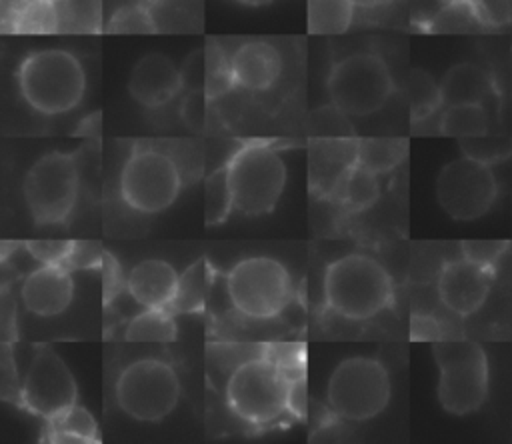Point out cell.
Segmentation results:
<instances>
[{
  "instance_id": "6da1fadb",
  "label": "cell",
  "mask_w": 512,
  "mask_h": 444,
  "mask_svg": "<svg viewBox=\"0 0 512 444\" xmlns=\"http://www.w3.org/2000/svg\"><path fill=\"white\" fill-rule=\"evenodd\" d=\"M302 380L292 378L284 364L260 356L238 364L226 382V402L244 422L266 426L292 408L294 388Z\"/></svg>"
},
{
  "instance_id": "7a4b0ae2",
  "label": "cell",
  "mask_w": 512,
  "mask_h": 444,
  "mask_svg": "<svg viewBox=\"0 0 512 444\" xmlns=\"http://www.w3.org/2000/svg\"><path fill=\"white\" fill-rule=\"evenodd\" d=\"M388 270L368 254H346L324 272V298L332 312L348 320H368L392 304Z\"/></svg>"
},
{
  "instance_id": "3957f363",
  "label": "cell",
  "mask_w": 512,
  "mask_h": 444,
  "mask_svg": "<svg viewBox=\"0 0 512 444\" xmlns=\"http://www.w3.org/2000/svg\"><path fill=\"white\" fill-rule=\"evenodd\" d=\"M18 90L40 114L56 116L76 108L86 90L80 60L62 48L30 52L18 66Z\"/></svg>"
},
{
  "instance_id": "277c9868",
  "label": "cell",
  "mask_w": 512,
  "mask_h": 444,
  "mask_svg": "<svg viewBox=\"0 0 512 444\" xmlns=\"http://www.w3.org/2000/svg\"><path fill=\"white\" fill-rule=\"evenodd\" d=\"M226 170L238 212L262 216L276 208L286 184V164L276 148L246 142L232 154Z\"/></svg>"
},
{
  "instance_id": "5b68a950",
  "label": "cell",
  "mask_w": 512,
  "mask_h": 444,
  "mask_svg": "<svg viewBox=\"0 0 512 444\" xmlns=\"http://www.w3.org/2000/svg\"><path fill=\"white\" fill-rule=\"evenodd\" d=\"M434 360L440 370L438 400L450 414L476 412L488 394V360L472 340H436Z\"/></svg>"
},
{
  "instance_id": "8992f818",
  "label": "cell",
  "mask_w": 512,
  "mask_h": 444,
  "mask_svg": "<svg viewBox=\"0 0 512 444\" xmlns=\"http://www.w3.org/2000/svg\"><path fill=\"white\" fill-rule=\"evenodd\" d=\"M334 108L344 116L364 118L378 112L394 92L388 64L372 52H354L338 60L326 80Z\"/></svg>"
},
{
  "instance_id": "52a82bcc",
  "label": "cell",
  "mask_w": 512,
  "mask_h": 444,
  "mask_svg": "<svg viewBox=\"0 0 512 444\" xmlns=\"http://www.w3.org/2000/svg\"><path fill=\"white\" fill-rule=\"evenodd\" d=\"M388 370L368 356L342 360L328 378V406L340 418L364 422L378 416L390 402Z\"/></svg>"
},
{
  "instance_id": "ba28073f",
  "label": "cell",
  "mask_w": 512,
  "mask_h": 444,
  "mask_svg": "<svg viewBox=\"0 0 512 444\" xmlns=\"http://www.w3.org/2000/svg\"><path fill=\"white\" fill-rule=\"evenodd\" d=\"M226 294L240 314L266 320L280 314L292 298V280L282 262L270 256H250L226 274Z\"/></svg>"
},
{
  "instance_id": "9c48e42d",
  "label": "cell",
  "mask_w": 512,
  "mask_h": 444,
  "mask_svg": "<svg viewBox=\"0 0 512 444\" xmlns=\"http://www.w3.org/2000/svg\"><path fill=\"white\" fill-rule=\"evenodd\" d=\"M180 400L176 370L156 358L134 360L122 368L116 380V402L138 422L164 420Z\"/></svg>"
},
{
  "instance_id": "30bf717a",
  "label": "cell",
  "mask_w": 512,
  "mask_h": 444,
  "mask_svg": "<svg viewBox=\"0 0 512 444\" xmlns=\"http://www.w3.org/2000/svg\"><path fill=\"white\" fill-rule=\"evenodd\" d=\"M80 172L76 156L48 152L38 158L24 176V202L36 224L64 222L76 204Z\"/></svg>"
},
{
  "instance_id": "8fae6325",
  "label": "cell",
  "mask_w": 512,
  "mask_h": 444,
  "mask_svg": "<svg viewBox=\"0 0 512 444\" xmlns=\"http://www.w3.org/2000/svg\"><path fill=\"white\" fill-rule=\"evenodd\" d=\"M178 164L162 150L134 148L120 172V196L136 212L158 214L180 194Z\"/></svg>"
},
{
  "instance_id": "7c38bea8",
  "label": "cell",
  "mask_w": 512,
  "mask_h": 444,
  "mask_svg": "<svg viewBox=\"0 0 512 444\" xmlns=\"http://www.w3.org/2000/svg\"><path fill=\"white\" fill-rule=\"evenodd\" d=\"M498 184L490 164L470 156L448 162L436 180V198L444 212L456 220L484 216L494 204Z\"/></svg>"
},
{
  "instance_id": "4fadbf2b",
  "label": "cell",
  "mask_w": 512,
  "mask_h": 444,
  "mask_svg": "<svg viewBox=\"0 0 512 444\" xmlns=\"http://www.w3.org/2000/svg\"><path fill=\"white\" fill-rule=\"evenodd\" d=\"M76 396V380L66 362L50 346H38L20 388L22 404L30 412L50 418L76 404Z\"/></svg>"
},
{
  "instance_id": "5bb4252c",
  "label": "cell",
  "mask_w": 512,
  "mask_h": 444,
  "mask_svg": "<svg viewBox=\"0 0 512 444\" xmlns=\"http://www.w3.org/2000/svg\"><path fill=\"white\" fill-rule=\"evenodd\" d=\"M494 270L468 258L450 260L438 276L440 302L458 316L474 314L488 298Z\"/></svg>"
},
{
  "instance_id": "9a60e30c",
  "label": "cell",
  "mask_w": 512,
  "mask_h": 444,
  "mask_svg": "<svg viewBox=\"0 0 512 444\" xmlns=\"http://www.w3.org/2000/svg\"><path fill=\"white\" fill-rule=\"evenodd\" d=\"M182 86L180 68L162 52L140 56L128 76V92L144 108L168 104Z\"/></svg>"
},
{
  "instance_id": "2e32d148",
  "label": "cell",
  "mask_w": 512,
  "mask_h": 444,
  "mask_svg": "<svg viewBox=\"0 0 512 444\" xmlns=\"http://www.w3.org/2000/svg\"><path fill=\"white\" fill-rule=\"evenodd\" d=\"M74 294L70 268L64 264H40L32 270L20 288V296L28 312L36 316H56L64 312Z\"/></svg>"
},
{
  "instance_id": "e0dca14e",
  "label": "cell",
  "mask_w": 512,
  "mask_h": 444,
  "mask_svg": "<svg viewBox=\"0 0 512 444\" xmlns=\"http://www.w3.org/2000/svg\"><path fill=\"white\" fill-rule=\"evenodd\" d=\"M230 68L236 86L250 92H264L280 78L282 56L266 40H246L232 52Z\"/></svg>"
},
{
  "instance_id": "ac0fdd59",
  "label": "cell",
  "mask_w": 512,
  "mask_h": 444,
  "mask_svg": "<svg viewBox=\"0 0 512 444\" xmlns=\"http://www.w3.org/2000/svg\"><path fill=\"white\" fill-rule=\"evenodd\" d=\"M358 164V140L352 138H320L310 150V180L322 192L336 194L340 182Z\"/></svg>"
},
{
  "instance_id": "d6986e66",
  "label": "cell",
  "mask_w": 512,
  "mask_h": 444,
  "mask_svg": "<svg viewBox=\"0 0 512 444\" xmlns=\"http://www.w3.org/2000/svg\"><path fill=\"white\" fill-rule=\"evenodd\" d=\"M178 280L180 274H176L172 264L160 258H148L130 270L126 288L142 308H170Z\"/></svg>"
},
{
  "instance_id": "ffe728a7",
  "label": "cell",
  "mask_w": 512,
  "mask_h": 444,
  "mask_svg": "<svg viewBox=\"0 0 512 444\" xmlns=\"http://www.w3.org/2000/svg\"><path fill=\"white\" fill-rule=\"evenodd\" d=\"M442 104H484L494 96V84L486 70L476 64L460 62L454 64L440 82Z\"/></svg>"
},
{
  "instance_id": "44dd1931",
  "label": "cell",
  "mask_w": 512,
  "mask_h": 444,
  "mask_svg": "<svg viewBox=\"0 0 512 444\" xmlns=\"http://www.w3.org/2000/svg\"><path fill=\"white\" fill-rule=\"evenodd\" d=\"M8 28L14 34H54L60 32L56 2L16 0L8 12Z\"/></svg>"
},
{
  "instance_id": "7402d4cb",
  "label": "cell",
  "mask_w": 512,
  "mask_h": 444,
  "mask_svg": "<svg viewBox=\"0 0 512 444\" xmlns=\"http://www.w3.org/2000/svg\"><path fill=\"white\" fill-rule=\"evenodd\" d=\"M50 442H98V426L88 410L72 404L50 418H46V432Z\"/></svg>"
},
{
  "instance_id": "603a6c76",
  "label": "cell",
  "mask_w": 512,
  "mask_h": 444,
  "mask_svg": "<svg viewBox=\"0 0 512 444\" xmlns=\"http://www.w3.org/2000/svg\"><path fill=\"white\" fill-rule=\"evenodd\" d=\"M354 0H308V32L334 36L350 28L354 20Z\"/></svg>"
},
{
  "instance_id": "cb8c5ba5",
  "label": "cell",
  "mask_w": 512,
  "mask_h": 444,
  "mask_svg": "<svg viewBox=\"0 0 512 444\" xmlns=\"http://www.w3.org/2000/svg\"><path fill=\"white\" fill-rule=\"evenodd\" d=\"M210 288V266L206 258L190 264L184 274H180L176 296L170 304L172 312H200L206 306V296Z\"/></svg>"
},
{
  "instance_id": "d4e9b609",
  "label": "cell",
  "mask_w": 512,
  "mask_h": 444,
  "mask_svg": "<svg viewBox=\"0 0 512 444\" xmlns=\"http://www.w3.org/2000/svg\"><path fill=\"white\" fill-rule=\"evenodd\" d=\"M176 322L168 308H144L124 330L128 342H172L176 338Z\"/></svg>"
},
{
  "instance_id": "484cf974",
  "label": "cell",
  "mask_w": 512,
  "mask_h": 444,
  "mask_svg": "<svg viewBox=\"0 0 512 444\" xmlns=\"http://www.w3.org/2000/svg\"><path fill=\"white\" fill-rule=\"evenodd\" d=\"M440 132L454 138H472L488 134V114L482 104L446 106L438 124Z\"/></svg>"
},
{
  "instance_id": "4316f807",
  "label": "cell",
  "mask_w": 512,
  "mask_h": 444,
  "mask_svg": "<svg viewBox=\"0 0 512 444\" xmlns=\"http://www.w3.org/2000/svg\"><path fill=\"white\" fill-rule=\"evenodd\" d=\"M336 196L356 212L370 208L380 196L378 174L364 168L362 164H354L350 172L344 176V180L340 182Z\"/></svg>"
},
{
  "instance_id": "83f0119b",
  "label": "cell",
  "mask_w": 512,
  "mask_h": 444,
  "mask_svg": "<svg viewBox=\"0 0 512 444\" xmlns=\"http://www.w3.org/2000/svg\"><path fill=\"white\" fill-rule=\"evenodd\" d=\"M406 140L400 138H364L358 140V164L382 174L396 168L406 156Z\"/></svg>"
},
{
  "instance_id": "f1b7e54d",
  "label": "cell",
  "mask_w": 512,
  "mask_h": 444,
  "mask_svg": "<svg viewBox=\"0 0 512 444\" xmlns=\"http://www.w3.org/2000/svg\"><path fill=\"white\" fill-rule=\"evenodd\" d=\"M234 210V196L226 166L214 170L204 182V224L218 226Z\"/></svg>"
},
{
  "instance_id": "f546056e",
  "label": "cell",
  "mask_w": 512,
  "mask_h": 444,
  "mask_svg": "<svg viewBox=\"0 0 512 444\" xmlns=\"http://www.w3.org/2000/svg\"><path fill=\"white\" fill-rule=\"evenodd\" d=\"M408 100H410V114L412 120H424L436 112V108L442 104V92L440 84H436L430 74L424 70H412L408 76Z\"/></svg>"
},
{
  "instance_id": "4dcf8cb0",
  "label": "cell",
  "mask_w": 512,
  "mask_h": 444,
  "mask_svg": "<svg viewBox=\"0 0 512 444\" xmlns=\"http://www.w3.org/2000/svg\"><path fill=\"white\" fill-rule=\"evenodd\" d=\"M108 34H156L158 26L150 12V6L144 2L124 4L108 18L104 28Z\"/></svg>"
},
{
  "instance_id": "1f68e13d",
  "label": "cell",
  "mask_w": 512,
  "mask_h": 444,
  "mask_svg": "<svg viewBox=\"0 0 512 444\" xmlns=\"http://www.w3.org/2000/svg\"><path fill=\"white\" fill-rule=\"evenodd\" d=\"M476 28H482V26L476 20L470 2L444 4L438 10V14L430 18V24H428L430 32H440V34H464Z\"/></svg>"
},
{
  "instance_id": "d6a6232c",
  "label": "cell",
  "mask_w": 512,
  "mask_h": 444,
  "mask_svg": "<svg viewBox=\"0 0 512 444\" xmlns=\"http://www.w3.org/2000/svg\"><path fill=\"white\" fill-rule=\"evenodd\" d=\"M460 146H462L464 156H470V158L480 160L484 164L498 162L510 152V144L504 142V138H496V136H490V134L460 138Z\"/></svg>"
},
{
  "instance_id": "836d02e7",
  "label": "cell",
  "mask_w": 512,
  "mask_h": 444,
  "mask_svg": "<svg viewBox=\"0 0 512 444\" xmlns=\"http://www.w3.org/2000/svg\"><path fill=\"white\" fill-rule=\"evenodd\" d=\"M470 6L482 28H502L512 20V0H472Z\"/></svg>"
},
{
  "instance_id": "e575fe53",
  "label": "cell",
  "mask_w": 512,
  "mask_h": 444,
  "mask_svg": "<svg viewBox=\"0 0 512 444\" xmlns=\"http://www.w3.org/2000/svg\"><path fill=\"white\" fill-rule=\"evenodd\" d=\"M74 242L70 240H30L26 242L28 254L40 264H66Z\"/></svg>"
},
{
  "instance_id": "d590c367",
  "label": "cell",
  "mask_w": 512,
  "mask_h": 444,
  "mask_svg": "<svg viewBox=\"0 0 512 444\" xmlns=\"http://www.w3.org/2000/svg\"><path fill=\"white\" fill-rule=\"evenodd\" d=\"M508 250V242L502 240H494V242H486V240H466L462 242V256L482 264L486 268L496 266V262L500 260V256Z\"/></svg>"
},
{
  "instance_id": "8d00e7d4",
  "label": "cell",
  "mask_w": 512,
  "mask_h": 444,
  "mask_svg": "<svg viewBox=\"0 0 512 444\" xmlns=\"http://www.w3.org/2000/svg\"><path fill=\"white\" fill-rule=\"evenodd\" d=\"M58 16H60V32L68 30L70 22H80V30L88 28L84 22H92L96 16V2L94 0H60L56 2Z\"/></svg>"
},
{
  "instance_id": "74e56055",
  "label": "cell",
  "mask_w": 512,
  "mask_h": 444,
  "mask_svg": "<svg viewBox=\"0 0 512 444\" xmlns=\"http://www.w3.org/2000/svg\"><path fill=\"white\" fill-rule=\"evenodd\" d=\"M182 84L190 90H204L208 78V50H194L184 60L182 68Z\"/></svg>"
},
{
  "instance_id": "f35d334b",
  "label": "cell",
  "mask_w": 512,
  "mask_h": 444,
  "mask_svg": "<svg viewBox=\"0 0 512 444\" xmlns=\"http://www.w3.org/2000/svg\"><path fill=\"white\" fill-rule=\"evenodd\" d=\"M104 260V252L96 242H74V248L66 260V268H92Z\"/></svg>"
},
{
  "instance_id": "ab89813d",
  "label": "cell",
  "mask_w": 512,
  "mask_h": 444,
  "mask_svg": "<svg viewBox=\"0 0 512 444\" xmlns=\"http://www.w3.org/2000/svg\"><path fill=\"white\" fill-rule=\"evenodd\" d=\"M206 100L208 94L204 90H190L182 102V118L190 128H200L206 120Z\"/></svg>"
},
{
  "instance_id": "60d3db41",
  "label": "cell",
  "mask_w": 512,
  "mask_h": 444,
  "mask_svg": "<svg viewBox=\"0 0 512 444\" xmlns=\"http://www.w3.org/2000/svg\"><path fill=\"white\" fill-rule=\"evenodd\" d=\"M410 338L412 340H442V328L440 324L426 314H412L410 318Z\"/></svg>"
},
{
  "instance_id": "b9f144b4",
  "label": "cell",
  "mask_w": 512,
  "mask_h": 444,
  "mask_svg": "<svg viewBox=\"0 0 512 444\" xmlns=\"http://www.w3.org/2000/svg\"><path fill=\"white\" fill-rule=\"evenodd\" d=\"M104 304L110 302V298H114L120 290V268L116 264V260L104 252Z\"/></svg>"
},
{
  "instance_id": "7bdbcfd3",
  "label": "cell",
  "mask_w": 512,
  "mask_h": 444,
  "mask_svg": "<svg viewBox=\"0 0 512 444\" xmlns=\"http://www.w3.org/2000/svg\"><path fill=\"white\" fill-rule=\"evenodd\" d=\"M392 0H354V4L358 8H364V10H374V8H382L386 4H390Z\"/></svg>"
},
{
  "instance_id": "ee69618b",
  "label": "cell",
  "mask_w": 512,
  "mask_h": 444,
  "mask_svg": "<svg viewBox=\"0 0 512 444\" xmlns=\"http://www.w3.org/2000/svg\"><path fill=\"white\" fill-rule=\"evenodd\" d=\"M244 6H252V8H258V6H266V4H272L274 0H236Z\"/></svg>"
},
{
  "instance_id": "f6af8a7d",
  "label": "cell",
  "mask_w": 512,
  "mask_h": 444,
  "mask_svg": "<svg viewBox=\"0 0 512 444\" xmlns=\"http://www.w3.org/2000/svg\"><path fill=\"white\" fill-rule=\"evenodd\" d=\"M442 6L444 4H462V2H472V0H438Z\"/></svg>"
},
{
  "instance_id": "bcb514c9",
  "label": "cell",
  "mask_w": 512,
  "mask_h": 444,
  "mask_svg": "<svg viewBox=\"0 0 512 444\" xmlns=\"http://www.w3.org/2000/svg\"><path fill=\"white\" fill-rule=\"evenodd\" d=\"M140 2H144V4H148V6H150V8H152V6H158V4H164V2H166V0H140Z\"/></svg>"
},
{
  "instance_id": "7dc6e473",
  "label": "cell",
  "mask_w": 512,
  "mask_h": 444,
  "mask_svg": "<svg viewBox=\"0 0 512 444\" xmlns=\"http://www.w3.org/2000/svg\"><path fill=\"white\" fill-rule=\"evenodd\" d=\"M50 2H60V0H50Z\"/></svg>"
}]
</instances>
